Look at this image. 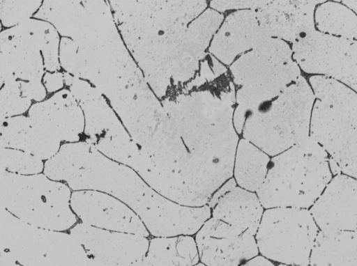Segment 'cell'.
Here are the masks:
<instances>
[{"mask_svg":"<svg viewBox=\"0 0 357 266\" xmlns=\"http://www.w3.org/2000/svg\"><path fill=\"white\" fill-rule=\"evenodd\" d=\"M44 172L73 189L103 191L117 198L154 237L194 235L210 217L207 206H186L167 198L134 170L105 156L87 141L61 146L45 162Z\"/></svg>","mask_w":357,"mask_h":266,"instance_id":"cell-1","label":"cell"},{"mask_svg":"<svg viewBox=\"0 0 357 266\" xmlns=\"http://www.w3.org/2000/svg\"><path fill=\"white\" fill-rule=\"evenodd\" d=\"M328 155L310 135L273 157L266 179L257 191L265 209H310L333 175Z\"/></svg>","mask_w":357,"mask_h":266,"instance_id":"cell-2","label":"cell"},{"mask_svg":"<svg viewBox=\"0 0 357 266\" xmlns=\"http://www.w3.org/2000/svg\"><path fill=\"white\" fill-rule=\"evenodd\" d=\"M314 96L306 80L300 77L286 88L270 107L249 116L243 136L270 157L276 156L310 136Z\"/></svg>","mask_w":357,"mask_h":266,"instance_id":"cell-3","label":"cell"},{"mask_svg":"<svg viewBox=\"0 0 357 266\" xmlns=\"http://www.w3.org/2000/svg\"><path fill=\"white\" fill-rule=\"evenodd\" d=\"M68 187L46 175H20L1 170V204L29 225L56 231L72 227Z\"/></svg>","mask_w":357,"mask_h":266,"instance_id":"cell-4","label":"cell"},{"mask_svg":"<svg viewBox=\"0 0 357 266\" xmlns=\"http://www.w3.org/2000/svg\"><path fill=\"white\" fill-rule=\"evenodd\" d=\"M0 233L1 251L22 266H90L73 235L29 225L3 208Z\"/></svg>","mask_w":357,"mask_h":266,"instance_id":"cell-5","label":"cell"},{"mask_svg":"<svg viewBox=\"0 0 357 266\" xmlns=\"http://www.w3.org/2000/svg\"><path fill=\"white\" fill-rule=\"evenodd\" d=\"M319 229L309 209H265L255 240L259 255L273 263L310 266Z\"/></svg>","mask_w":357,"mask_h":266,"instance_id":"cell-6","label":"cell"},{"mask_svg":"<svg viewBox=\"0 0 357 266\" xmlns=\"http://www.w3.org/2000/svg\"><path fill=\"white\" fill-rule=\"evenodd\" d=\"M1 40V84L6 81H41L45 72L43 54L58 45L59 35L50 23L36 19L3 31Z\"/></svg>","mask_w":357,"mask_h":266,"instance_id":"cell-7","label":"cell"},{"mask_svg":"<svg viewBox=\"0 0 357 266\" xmlns=\"http://www.w3.org/2000/svg\"><path fill=\"white\" fill-rule=\"evenodd\" d=\"M310 135L327 152L333 176L344 174L357 180V132L318 100L312 110Z\"/></svg>","mask_w":357,"mask_h":266,"instance_id":"cell-8","label":"cell"},{"mask_svg":"<svg viewBox=\"0 0 357 266\" xmlns=\"http://www.w3.org/2000/svg\"><path fill=\"white\" fill-rule=\"evenodd\" d=\"M195 235L206 266H241L259 255L255 235L212 217Z\"/></svg>","mask_w":357,"mask_h":266,"instance_id":"cell-9","label":"cell"},{"mask_svg":"<svg viewBox=\"0 0 357 266\" xmlns=\"http://www.w3.org/2000/svg\"><path fill=\"white\" fill-rule=\"evenodd\" d=\"M84 248L90 266H127L146 258L149 240L136 234L78 224L70 230Z\"/></svg>","mask_w":357,"mask_h":266,"instance_id":"cell-10","label":"cell"},{"mask_svg":"<svg viewBox=\"0 0 357 266\" xmlns=\"http://www.w3.org/2000/svg\"><path fill=\"white\" fill-rule=\"evenodd\" d=\"M70 205L83 224L96 228L148 237L138 215L112 196L96 190H77Z\"/></svg>","mask_w":357,"mask_h":266,"instance_id":"cell-11","label":"cell"},{"mask_svg":"<svg viewBox=\"0 0 357 266\" xmlns=\"http://www.w3.org/2000/svg\"><path fill=\"white\" fill-rule=\"evenodd\" d=\"M309 210L319 230H357V180L334 175Z\"/></svg>","mask_w":357,"mask_h":266,"instance_id":"cell-12","label":"cell"},{"mask_svg":"<svg viewBox=\"0 0 357 266\" xmlns=\"http://www.w3.org/2000/svg\"><path fill=\"white\" fill-rule=\"evenodd\" d=\"M28 116L49 127L63 141H78L84 130L83 111L70 90H61L32 105Z\"/></svg>","mask_w":357,"mask_h":266,"instance_id":"cell-13","label":"cell"},{"mask_svg":"<svg viewBox=\"0 0 357 266\" xmlns=\"http://www.w3.org/2000/svg\"><path fill=\"white\" fill-rule=\"evenodd\" d=\"M61 141L45 126L29 116L1 120V148L22 150L48 160L59 150Z\"/></svg>","mask_w":357,"mask_h":266,"instance_id":"cell-14","label":"cell"},{"mask_svg":"<svg viewBox=\"0 0 357 266\" xmlns=\"http://www.w3.org/2000/svg\"><path fill=\"white\" fill-rule=\"evenodd\" d=\"M321 1H273L261 12L268 22L259 23L268 27V35L293 42L314 31V10Z\"/></svg>","mask_w":357,"mask_h":266,"instance_id":"cell-15","label":"cell"},{"mask_svg":"<svg viewBox=\"0 0 357 266\" xmlns=\"http://www.w3.org/2000/svg\"><path fill=\"white\" fill-rule=\"evenodd\" d=\"M259 26L255 15L249 11L231 15L214 38L211 52L225 63H231L241 52L261 40Z\"/></svg>","mask_w":357,"mask_h":266,"instance_id":"cell-16","label":"cell"},{"mask_svg":"<svg viewBox=\"0 0 357 266\" xmlns=\"http://www.w3.org/2000/svg\"><path fill=\"white\" fill-rule=\"evenodd\" d=\"M264 211L256 192L237 186L211 209V217L255 236Z\"/></svg>","mask_w":357,"mask_h":266,"instance_id":"cell-17","label":"cell"},{"mask_svg":"<svg viewBox=\"0 0 357 266\" xmlns=\"http://www.w3.org/2000/svg\"><path fill=\"white\" fill-rule=\"evenodd\" d=\"M356 265L357 230H319L312 248L310 266Z\"/></svg>","mask_w":357,"mask_h":266,"instance_id":"cell-18","label":"cell"},{"mask_svg":"<svg viewBox=\"0 0 357 266\" xmlns=\"http://www.w3.org/2000/svg\"><path fill=\"white\" fill-rule=\"evenodd\" d=\"M146 258L153 266H195L200 262L195 238L189 235L155 237Z\"/></svg>","mask_w":357,"mask_h":266,"instance_id":"cell-19","label":"cell"},{"mask_svg":"<svg viewBox=\"0 0 357 266\" xmlns=\"http://www.w3.org/2000/svg\"><path fill=\"white\" fill-rule=\"evenodd\" d=\"M271 157L250 141H238L233 168L237 185L256 192L263 185L269 169Z\"/></svg>","mask_w":357,"mask_h":266,"instance_id":"cell-20","label":"cell"},{"mask_svg":"<svg viewBox=\"0 0 357 266\" xmlns=\"http://www.w3.org/2000/svg\"><path fill=\"white\" fill-rule=\"evenodd\" d=\"M310 83L317 100L334 109L357 132V94L339 81L325 76L312 77Z\"/></svg>","mask_w":357,"mask_h":266,"instance_id":"cell-21","label":"cell"},{"mask_svg":"<svg viewBox=\"0 0 357 266\" xmlns=\"http://www.w3.org/2000/svg\"><path fill=\"white\" fill-rule=\"evenodd\" d=\"M315 21L324 33L357 40V15L347 6L323 2L316 10Z\"/></svg>","mask_w":357,"mask_h":266,"instance_id":"cell-22","label":"cell"},{"mask_svg":"<svg viewBox=\"0 0 357 266\" xmlns=\"http://www.w3.org/2000/svg\"><path fill=\"white\" fill-rule=\"evenodd\" d=\"M43 160L26 152L1 148V170L20 175H35L42 171Z\"/></svg>","mask_w":357,"mask_h":266,"instance_id":"cell-23","label":"cell"},{"mask_svg":"<svg viewBox=\"0 0 357 266\" xmlns=\"http://www.w3.org/2000/svg\"><path fill=\"white\" fill-rule=\"evenodd\" d=\"M1 86V120L20 116L30 109L31 100L22 97L20 81H6Z\"/></svg>","mask_w":357,"mask_h":266,"instance_id":"cell-24","label":"cell"},{"mask_svg":"<svg viewBox=\"0 0 357 266\" xmlns=\"http://www.w3.org/2000/svg\"><path fill=\"white\" fill-rule=\"evenodd\" d=\"M41 1H0L1 24L5 27L12 28L21 24L38 11Z\"/></svg>","mask_w":357,"mask_h":266,"instance_id":"cell-25","label":"cell"},{"mask_svg":"<svg viewBox=\"0 0 357 266\" xmlns=\"http://www.w3.org/2000/svg\"><path fill=\"white\" fill-rule=\"evenodd\" d=\"M336 80L344 83L357 92V40L349 45L337 71Z\"/></svg>","mask_w":357,"mask_h":266,"instance_id":"cell-26","label":"cell"},{"mask_svg":"<svg viewBox=\"0 0 357 266\" xmlns=\"http://www.w3.org/2000/svg\"><path fill=\"white\" fill-rule=\"evenodd\" d=\"M20 88L22 97L30 100L42 102L46 97L47 91L39 81H20Z\"/></svg>","mask_w":357,"mask_h":266,"instance_id":"cell-27","label":"cell"},{"mask_svg":"<svg viewBox=\"0 0 357 266\" xmlns=\"http://www.w3.org/2000/svg\"><path fill=\"white\" fill-rule=\"evenodd\" d=\"M63 73L59 72H46L43 76V84L48 93L58 91L63 87Z\"/></svg>","mask_w":357,"mask_h":266,"instance_id":"cell-28","label":"cell"},{"mask_svg":"<svg viewBox=\"0 0 357 266\" xmlns=\"http://www.w3.org/2000/svg\"><path fill=\"white\" fill-rule=\"evenodd\" d=\"M237 184L232 177L225 183H223L211 196L207 205L212 209L215 207L217 203L222 198L225 194L229 192L231 190L237 187Z\"/></svg>","mask_w":357,"mask_h":266,"instance_id":"cell-29","label":"cell"},{"mask_svg":"<svg viewBox=\"0 0 357 266\" xmlns=\"http://www.w3.org/2000/svg\"><path fill=\"white\" fill-rule=\"evenodd\" d=\"M241 266H277L273 262L263 257L261 255H258L255 258L249 260L244 263Z\"/></svg>","mask_w":357,"mask_h":266,"instance_id":"cell-30","label":"cell"},{"mask_svg":"<svg viewBox=\"0 0 357 266\" xmlns=\"http://www.w3.org/2000/svg\"><path fill=\"white\" fill-rule=\"evenodd\" d=\"M127 266H153L146 258L131 263Z\"/></svg>","mask_w":357,"mask_h":266,"instance_id":"cell-31","label":"cell"},{"mask_svg":"<svg viewBox=\"0 0 357 266\" xmlns=\"http://www.w3.org/2000/svg\"><path fill=\"white\" fill-rule=\"evenodd\" d=\"M343 3L357 15V1H344Z\"/></svg>","mask_w":357,"mask_h":266,"instance_id":"cell-32","label":"cell"},{"mask_svg":"<svg viewBox=\"0 0 357 266\" xmlns=\"http://www.w3.org/2000/svg\"><path fill=\"white\" fill-rule=\"evenodd\" d=\"M277 266H291V265H287V264H284V263H278L277 265Z\"/></svg>","mask_w":357,"mask_h":266,"instance_id":"cell-33","label":"cell"},{"mask_svg":"<svg viewBox=\"0 0 357 266\" xmlns=\"http://www.w3.org/2000/svg\"><path fill=\"white\" fill-rule=\"evenodd\" d=\"M195 266H206V265H204L203 263L199 262L198 264L195 265Z\"/></svg>","mask_w":357,"mask_h":266,"instance_id":"cell-34","label":"cell"},{"mask_svg":"<svg viewBox=\"0 0 357 266\" xmlns=\"http://www.w3.org/2000/svg\"><path fill=\"white\" fill-rule=\"evenodd\" d=\"M11 266H22L17 263H14L13 265H12Z\"/></svg>","mask_w":357,"mask_h":266,"instance_id":"cell-35","label":"cell"},{"mask_svg":"<svg viewBox=\"0 0 357 266\" xmlns=\"http://www.w3.org/2000/svg\"><path fill=\"white\" fill-rule=\"evenodd\" d=\"M356 266H357V265Z\"/></svg>","mask_w":357,"mask_h":266,"instance_id":"cell-36","label":"cell"}]
</instances>
